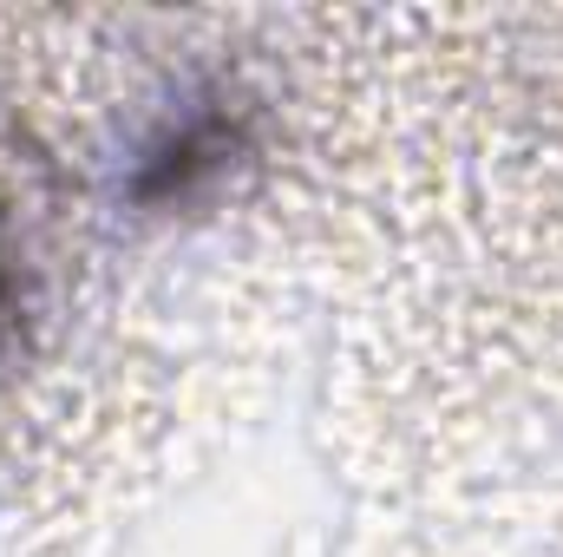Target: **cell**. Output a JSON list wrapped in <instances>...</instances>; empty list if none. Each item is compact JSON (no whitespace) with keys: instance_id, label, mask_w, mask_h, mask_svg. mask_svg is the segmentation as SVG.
<instances>
[{"instance_id":"cell-1","label":"cell","mask_w":563,"mask_h":557,"mask_svg":"<svg viewBox=\"0 0 563 557\" xmlns=\"http://www.w3.org/2000/svg\"><path fill=\"white\" fill-rule=\"evenodd\" d=\"M7 321H13V256L0 243V335H7Z\"/></svg>"}]
</instances>
